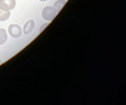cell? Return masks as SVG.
I'll list each match as a JSON object with an SVG mask.
<instances>
[{"label": "cell", "instance_id": "cell-2", "mask_svg": "<svg viewBox=\"0 0 126 105\" xmlns=\"http://www.w3.org/2000/svg\"><path fill=\"white\" fill-rule=\"evenodd\" d=\"M16 7L15 0H0V10L3 11H11Z\"/></svg>", "mask_w": 126, "mask_h": 105}, {"label": "cell", "instance_id": "cell-10", "mask_svg": "<svg viewBox=\"0 0 126 105\" xmlns=\"http://www.w3.org/2000/svg\"><path fill=\"white\" fill-rule=\"evenodd\" d=\"M1 64H2V60H1V59H0V65H1Z\"/></svg>", "mask_w": 126, "mask_h": 105}, {"label": "cell", "instance_id": "cell-9", "mask_svg": "<svg viewBox=\"0 0 126 105\" xmlns=\"http://www.w3.org/2000/svg\"><path fill=\"white\" fill-rule=\"evenodd\" d=\"M39 1H41V2H45V1H48V0H39Z\"/></svg>", "mask_w": 126, "mask_h": 105}, {"label": "cell", "instance_id": "cell-5", "mask_svg": "<svg viewBox=\"0 0 126 105\" xmlns=\"http://www.w3.org/2000/svg\"><path fill=\"white\" fill-rule=\"evenodd\" d=\"M8 40V34L4 28H0V45L5 44Z\"/></svg>", "mask_w": 126, "mask_h": 105}, {"label": "cell", "instance_id": "cell-8", "mask_svg": "<svg viewBox=\"0 0 126 105\" xmlns=\"http://www.w3.org/2000/svg\"><path fill=\"white\" fill-rule=\"evenodd\" d=\"M47 26H48V23H46V24H44V25H42V27L40 28V32H42V30H43V29H44V28H45V27H46Z\"/></svg>", "mask_w": 126, "mask_h": 105}, {"label": "cell", "instance_id": "cell-3", "mask_svg": "<svg viewBox=\"0 0 126 105\" xmlns=\"http://www.w3.org/2000/svg\"><path fill=\"white\" fill-rule=\"evenodd\" d=\"M8 32H9V34L11 35V37L14 38V39L20 38L22 33H23L21 27L18 26V25H14V24H12V25H11V26H9Z\"/></svg>", "mask_w": 126, "mask_h": 105}, {"label": "cell", "instance_id": "cell-4", "mask_svg": "<svg viewBox=\"0 0 126 105\" xmlns=\"http://www.w3.org/2000/svg\"><path fill=\"white\" fill-rule=\"evenodd\" d=\"M34 27H35V22L33 21V20L27 21L26 24H25V26H24V33H25L26 35L31 33V32L33 31V29H34Z\"/></svg>", "mask_w": 126, "mask_h": 105}, {"label": "cell", "instance_id": "cell-1", "mask_svg": "<svg viewBox=\"0 0 126 105\" xmlns=\"http://www.w3.org/2000/svg\"><path fill=\"white\" fill-rule=\"evenodd\" d=\"M58 11L57 10L54 8V7H51V6H46L43 8V10L42 11V18L47 22H51L54 20V18L58 15Z\"/></svg>", "mask_w": 126, "mask_h": 105}, {"label": "cell", "instance_id": "cell-7", "mask_svg": "<svg viewBox=\"0 0 126 105\" xmlns=\"http://www.w3.org/2000/svg\"><path fill=\"white\" fill-rule=\"evenodd\" d=\"M11 17V11H3L0 10V22L7 21Z\"/></svg>", "mask_w": 126, "mask_h": 105}, {"label": "cell", "instance_id": "cell-6", "mask_svg": "<svg viewBox=\"0 0 126 105\" xmlns=\"http://www.w3.org/2000/svg\"><path fill=\"white\" fill-rule=\"evenodd\" d=\"M65 4H66V1H65V0H57V1L54 3V8L57 10L58 12H59L60 10L64 7Z\"/></svg>", "mask_w": 126, "mask_h": 105}]
</instances>
